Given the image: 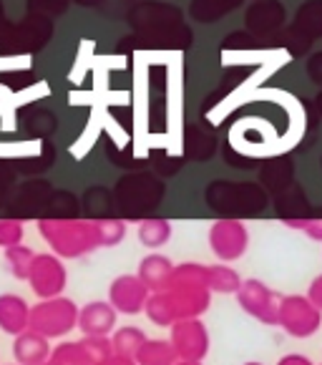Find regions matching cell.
Here are the masks:
<instances>
[{
    "label": "cell",
    "mask_w": 322,
    "mask_h": 365,
    "mask_svg": "<svg viewBox=\"0 0 322 365\" xmlns=\"http://www.w3.org/2000/svg\"><path fill=\"white\" fill-rule=\"evenodd\" d=\"M322 36V0H307L297 11V18L287 33V43H295V53L307 51V46Z\"/></svg>",
    "instance_id": "obj_2"
},
{
    "label": "cell",
    "mask_w": 322,
    "mask_h": 365,
    "mask_svg": "<svg viewBox=\"0 0 322 365\" xmlns=\"http://www.w3.org/2000/svg\"><path fill=\"white\" fill-rule=\"evenodd\" d=\"M295 230H302L307 237H312V240H320L322 242V217L315 215V217H307V220L297 222V225H292Z\"/></svg>",
    "instance_id": "obj_6"
},
{
    "label": "cell",
    "mask_w": 322,
    "mask_h": 365,
    "mask_svg": "<svg viewBox=\"0 0 322 365\" xmlns=\"http://www.w3.org/2000/svg\"><path fill=\"white\" fill-rule=\"evenodd\" d=\"M262 177L269 182V187H274L277 192H285L287 187H292V184H295V182H292V179H295V167H292L287 159L269 161Z\"/></svg>",
    "instance_id": "obj_5"
},
{
    "label": "cell",
    "mask_w": 322,
    "mask_h": 365,
    "mask_svg": "<svg viewBox=\"0 0 322 365\" xmlns=\"http://www.w3.org/2000/svg\"><path fill=\"white\" fill-rule=\"evenodd\" d=\"M307 73H310V78L315 81V83L322 86V53L312 56L310 63H307Z\"/></svg>",
    "instance_id": "obj_8"
},
{
    "label": "cell",
    "mask_w": 322,
    "mask_h": 365,
    "mask_svg": "<svg viewBox=\"0 0 322 365\" xmlns=\"http://www.w3.org/2000/svg\"><path fill=\"white\" fill-rule=\"evenodd\" d=\"M282 23H285V8L279 6L277 0L254 3L247 13V26L257 36H272V33H277L282 28Z\"/></svg>",
    "instance_id": "obj_3"
},
{
    "label": "cell",
    "mask_w": 322,
    "mask_h": 365,
    "mask_svg": "<svg viewBox=\"0 0 322 365\" xmlns=\"http://www.w3.org/2000/svg\"><path fill=\"white\" fill-rule=\"evenodd\" d=\"M212 242H214V250L222 257L234 259L247 247V232L239 222H219L212 232Z\"/></svg>",
    "instance_id": "obj_4"
},
{
    "label": "cell",
    "mask_w": 322,
    "mask_h": 365,
    "mask_svg": "<svg viewBox=\"0 0 322 365\" xmlns=\"http://www.w3.org/2000/svg\"><path fill=\"white\" fill-rule=\"evenodd\" d=\"M315 108H317V113H320V116H322V93L315 98Z\"/></svg>",
    "instance_id": "obj_10"
},
{
    "label": "cell",
    "mask_w": 322,
    "mask_h": 365,
    "mask_svg": "<svg viewBox=\"0 0 322 365\" xmlns=\"http://www.w3.org/2000/svg\"><path fill=\"white\" fill-rule=\"evenodd\" d=\"M279 320L287 328V333H292L295 338H307V335L317 333L322 325V310H317L312 305L310 297H287L279 305Z\"/></svg>",
    "instance_id": "obj_1"
},
{
    "label": "cell",
    "mask_w": 322,
    "mask_h": 365,
    "mask_svg": "<svg viewBox=\"0 0 322 365\" xmlns=\"http://www.w3.org/2000/svg\"><path fill=\"white\" fill-rule=\"evenodd\" d=\"M307 297H310L312 305H315L317 310H322V274H320V277L312 279L310 290H307Z\"/></svg>",
    "instance_id": "obj_7"
},
{
    "label": "cell",
    "mask_w": 322,
    "mask_h": 365,
    "mask_svg": "<svg viewBox=\"0 0 322 365\" xmlns=\"http://www.w3.org/2000/svg\"><path fill=\"white\" fill-rule=\"evenodd\" d=\"M279 365H312V360H307L305 355H290V358H285Z\"/></svg>",
    "instance_id": "obj_9"
}]
</instances>
